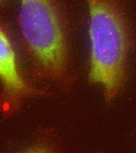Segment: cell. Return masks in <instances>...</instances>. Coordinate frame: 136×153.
I'll use <instances>...</instances> for the list:
<instances>
[{"label":"cell","instance_id":"7a4b0ae2","mask_svg":"<svg viewBox=\"0 0 136 153\" xmlns=\"http://www.w3.org/2000/svg\"><path fill=\"white\" fill-rule=\"evenodd\" d=\"M20 25L32 56L52 78L65 73L68 62L64 28L55 0H21Z\"/></svg>","mask_w":136,"mask_h":153},{"label":"cell","instance_id":"277c9868","mask_svg":"<svg viewBox=\"0 0 136 153\" xmlns=\"http://www.w3.org/2000/svg\"><path fill=\"white\" fill-rule=\"evenodd\" d=\"M2 1V0H0V1Z\"/></svg>","mask_w":136,"mask_h":153},{"label":"cell","instance_id":"6da1fadb","mask_svg":"<svg viewBox=\"0 0 136 153\" xmlns=\"http://www.w3.org/2000/svg\"><path fill=\"white\" fill-rule=\"evenodd\" d=\"M90 54L88 81L99 85L106 102L115 100L124 83L129 39L126 21L117 0H87Z\"/></svg>","mask_w":136,"mask_h":153},{"label":"cell","instance_id":"3957f363","mask_svg":"<svg viewBox=\"0 0 136 153\" xmlns=\"http://www.w3.org/2000/svg\"><path fill=\"white\" fill-rule=\"evenodd\" d=\"M0 81L3 89L2 100L10 107L16 106L22 98L36 93L19 74L15 52L1 24Z\"/></svg>","mask_w":136,"mask_h":153}]
</instances>
